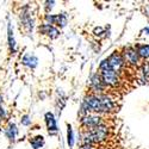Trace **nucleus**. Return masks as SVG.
Returning a JSON list of instances; mask_svg holds the SVG:
<instances>
[{"mask_svg": "<svg viewBox=\"0 0 149 149\" xmlns=\"http://www.w3.org/2000/svg\"><path fill=\"white\" fill-rule=\"evenodd\" d=\"M1 122H3V119H1V118H0V124H1Z\"/></svg>", "mask_w": 149, "mask_h": 149, "instance_id": "obj_23", "label": "nucleus"}, {"mask_svg": "<svg viewBox=\"0 0 149 149\" xmlns=\"http://www.w3.org/2000/svg\"><path fill=\"white\" fill-rule=\"evenodd\" d=\"M67 16L65 13H61V15H57V20H56V25L58 28H65L67 25Z\"/></svg>", "mask_w": 149, "mask_h": 149, "instance_id": "obj_16", "label": "nucleus"}, {"mask_svg": "<svg viewBox=\"0 0 149 149\" xmlns=\"http://www.w3.org/2000/svg\"><path fill=\"white\" fill-rule=\"evenodd\" d=\"M8 45H10V50L12 53L16 52V42L13 38V31L11 30V25H8Z\"/></svg>", "mask_w": 149, "mask_h": 149, "instance_id": "obj_15", "label": "nucleus"}, {"mask_svg": "<svg viewBox=\"0 0 149 149\" xmlns=\"http://www.w3.org/2000/svg\"><path fill=\"white\" fill-rule=\"evenodd\" d=\"M122 55H123V58L125 61V65L135 70V69H139L142 65V60L141 57L139 56L137 52H136L135 47H124L122 50H120Z\"/></svg>", "mask_w": 149, "mask_h": 149, "instance_id": "obj_6", "label": "nucleus"}, {"mask_svg": "<svg viewBox=\"0 0 149 149\" xmlns=\"http://www.w3.org/2000/svg\"><path fill=\"white\" fill-rule=\"evenodd\" d=\"M16 135H17V128H16V125H15L13 123H10L8 124V128L6 129V136H7L10 140L13 141L16 139Z\"/></svg>", "mask_w": 149, "mask_h": 149, "instance_id": "obj_14", "label": "nucleus"}, {"mask_svg": "<svg viewBox=\"0 0 149 149\" xmlns=\"http://www.w3.org/2000/svg\"><path fill=\"white\" fill-rule=\"evenodd\" d=\"M1 102H3V97H1V94H0V106H1Z\"/></svg>", "mask_w": 149, "mask_h": 149, "instance_id": "obj_21", "label": "nucleus"}, {"mask_svg": "<svg viewBox=\"0 0 149 149\" xmlns=\"http://www.w3.org/2000/svg\"><path fill=\"white\" fill-rule=\"evenodd\" d=\"M118 105L116 102V95L107 94H94L88 93L84 98L81 105V112H93L102 116H107L117 112Z\"/></svg>", "mask_w": 149, "mask_h": 149, "instance_id": "obj_1", "label": "nucleus"}, {"mask_svg": "<svg viewBox=\"0 0 149 149\" xmlns=\"http://www.w3.org/2000/svg\"><path fill=\"white\" fill-rule=\"evenodd\" d=\"M45 4H47V6H45V10H47V13H48V12H49V8L52 10V8H53V5H54L55 3H54V1H47Z\"/></svg>", "mask_w": 149, "mask_h": 149, "instance_id": "obj_20", "label": "nucleus"}, {"mask_svg": "<svg viewBox=\"0 0 149 149\" xmlns=\"http://www.w3.org/2000/svg\"><path fill=\"white\" fill-rule=\"evenodd\" d=\"M79 149H98V148L94 144H81Z\"/></svg>", "mask_w": 149, "mask_h": 149, "instance_id": "obj_18", "label": "nucleus"}, {"mask_svg": "<svg viewBox=\"0 0 149 149\" xmlns=\"http://www.w3.org/2000/svg\"><path fill=\"white\" fill-rule=\"evenodd\" d=\"M38 32L49 37L50 40H56L57 37L60 36V30L58 28L54 26V25H50V24H47V23H43L38 26Z\"/></svg>", "mask_w": 149, "mask_h": 149, "instance_id": "obj_8", "label": "nucleus"}, {"mask_svg": "<svg viewBox=\"0 0 149 149\" xmlns=\"http://www.w3.org/2000/svg\"><path fill=\"white\" fill-rule=\"evenodd\" d=\"M107 65L112 68L113 70H116L118 74H120L122 78L125 80V77H127V69H130L127 65H125V61L123 58V55L119 50H115L112 54H111L107 58H105Z\"/></svg>", "mask_w": 149, "mask_h": 149, "instance_id": "obj_5", "label": "nucleus"}, {"mask_svg": "<svg viewBox=\"0 0 149 149\" xmlns=\"http://www.w3.org/2000/svg\"><path fill=\"white\" fill-rule=\"evenodd\" d=\"M139 73H140V77H141L142 81H144V82L149 81V61L142 62L141 67L139 68Z\"/></svg>", "mask_w": 149, "mask_h": 149, "instance_id": "obj_11", "label": "nucleus"}, {"mask_svg": "<svg viewBox=\"0 0 149 149\" xmlns=\"http://www.w3.org/2000/svg\"><path fill=\"white\" fill-rule=\"evenodd\" d=\"M90 93L94 94H107V88L104 85L99 73H94L90 79Z\"/></svg>", "mask_w": 149, "mask_h": 149, "instance_id": "obj_7", "label": "nucleus"}, {"mask_svg": "<svg viewBox=\"0 0 149 149\" xmlns=\"http://www.w3.org/2000/svg\"><path fill=\"white\" fill-rule=\"evenodd\" d=\"M144 31H146V32L149 35V28H146V30H144Z\"/></svg>", "mask_w": 149, "mask_h": 149, "instance_id": "obj_22", "label": "nucleus"}, {"mask_svg": "<svg viewBox=\"0 0 149 149\" xmlns=\"http://www.w3.org/2000/svg\"><path fill=\"white\" fill-rule=\"evenodd\" d=\"M99 75H100L104 85L106 86V88L110 90V91H117V90H120L122 85L124 82V79L122 78L120 74H118L116 70H113L111 68L106 60H104L100 66H99Z\"/></svg>", "mask_w": 149, "mask_h": 149, "instance_id": "obj_3", "label": "nucleus"}, {"mask_svg": "<svg viewBox=\"0 0 149 149\" xmlns=\"http://www.w3.org/2000/svg\"><path fill=\"white\" fill-rule=\"evenodd\" d=\"M30 143L31 146L33 147V149H41L44 144V139H43V136H36V137L31 139L30 140Z\"/></svg>", "mask_w": 149, "mask_h": 149, "instance_id": "obj_13", "label": "nucleus"}, {"mask_svg": "<svg viewBox=\"0 0 149 149\" xmlns=\"http://www.w3.org/2000/svg\"><path fill=\"white\" fill-rule=\"evenodd\" d=\"M80 128L81 130H91L93 128H97L102 124L107 123V119H105V116L93 113V112H81L80 113Z\"/></svg>", "mask_w": 149, "mask_h": 149, "instance_id": "obj_4", "label": "nucleus"}, {"mask_svg": "<svg viewBox=\"0 0 149 149\" xmlns=\"http://www.w3.org/2000/svg\"><path fill=\"white\" fill-rule=\"evenodd\" d=\"M44 118H45V123H47L48 132L50 135H55L57 132V125H56V119H55L54 115L52 112H47Z\"/></svg>", "mask_w": 149, "mask_h": 149, "instance_id": "obj_9", "label": "nucleus"}, {"mask_svg": "<svg viewBox=\"0 0 149 149\" xmlns=\"http://www.w3.org/2000/svg\"><path fill=\"white\" fill-rule=\"evenodd\" d=\"M30 119H29V116H24L23 118H22V124H24V125H29L30 124Z\"/></svg>", "mask_w": 149, "mask_h": 149, "instance_id": "obj_19", "label": "nucleus"}, {"mask_svg": "<svg viewBox=\"0 0 149 149\" xmlns=\"http://www.w3.org/2000/svg\"><path fill=\"white\" fill-rule=\"evenodd\" d=\"M22 62H23L24 66H28L29 68H35L37 66V62H38V60H37V57L35 55L26 54L25 56L22 58Z\"/></svg>", "mask_w": 149, "mask_h": 149, "instance_id": "obj_12", "label": "nucleus"}, {"mask_svg": "<svg viewBox=\"0 0 149 149\" xmlns=\"http://www.w3.org/2000/svg\"><path fill=\"white\" fill-rule=\"evenodd\" d=\"M111 136V127L107 123L91 130H81V144H102Z\"/></svg>", "mask_w": 149, "mask_h": 149, "instance_id": "obj_2", "label": "nucleus"}, {"mask_svg": "<svg viewBox=\"0 0 149 149\" xmlns=\"http://www.w3.org/2000/svg\"><path fill=\"white\" fill-rule=\"evenodd\" d=\"M67 142H68V146L69 147H73L74 146V135H73V129L70 127V124H67Z\"/></svg>", "mask_w": 149, "mask_h": 149, "instance_id": "obj_17", "label": "nucleus"}, {"mask_svg": "<svg viewBox=\"0 0 149 149\" xmlns=\"http://www.w3.org/2000/svg\"><path fill=\"white\" fill-rule=\"evenodd\" d=\"M135 49L139 56L141 57V60L149 61V44H137L135 47Z\"/></svg>", "mask_w": 149, "mask_h": 149, "instance_id": "obj_10", "label": "nucleus"}]
</instances>
